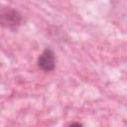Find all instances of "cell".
Wrapping results in <instances>:
<instances>
[{
    "instance_id": "obj_1",
    "label": "cell",
    "mask_w": 127,
    "mask_h": 127,
    "mask_svg": "<svg viewBox=\"0 0 127 127\" xmlns=\"http://www.w3.org/2000/svg\"><path fill=\"white\" fill-rule=\"evenodd\" d=\"M22 15L12 7L3 6L0 10V24L3 28L8 29L12 32H16L22 25Z\"/></svg>"
},
{
    "instance_id": "obj_2",
    "label": "cell",
    "mask_w": 127,
    "mask_h": 127,
    "mask_svg": "<svg viewBox=\"0 0 127 127\" xmlns=\"http://www.w3.org/2000/svg\"><path fill=\"white\" fill-rule=\"evenodd\" d=\"M38 66L42 70L51 71L56 67V55L54 51L50 48H47L38 58Z\"/></svg>"
},
{
    "instance_id": "obj_3",
    "label": "cell",
    "mask_w": 127,
    "mask_h": 127,
    "mask_svg": "<svg viewBox=\"0 0 127 127\" xmlns=\"http://www.w3.org/2000/svg\"><path fill=\"white\" fill-rule=\"evenodd\" d=\"M67 126H77V127H80V126H83L82 123H79V122H70L67 124Z\"/></svg>"
}]
</instances>
